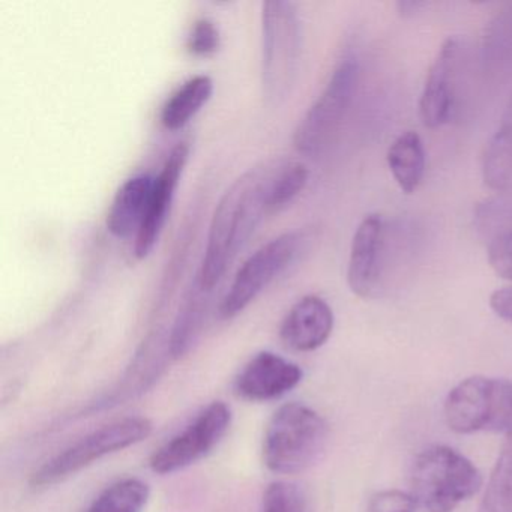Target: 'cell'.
<instances>
[{"label": "cell", "instance_id": "ffe728a7", "mask_svg": "<svg viewBox=\"0 0 512 512\" xmlns=\"http://www.w3.org/2000/svg\"><path fill=\"white\" fill-rule=\"evenodd\" d=\"M149 494V485L142 479H122L104 490L88 512H143Z\"/></svg>", "mask_w": 512, "mask_h": 512}, {"label": "cell", "instance_id": "52a82bcc", "mask_svg": "<svg viewBox=\"0 0 512 512\" xmlns=\"http://www.w3.org/2000/svg\"><path fill=\"white\" fill-rule=\"evenodd\" d=\"M151 433L152 424L146 418H125L104 425L35 470L32 485L46 487L64 481L106 455L143 442Z\"/></svg>", "mask_w": 512, "mask_h": 512}, {"label": "cell", "instance_id": "7a4b0ae2", "mask_svg": "<svg viewBox=\"0 0 512 512\" xmlns=\"http://www.w3.org/2000/svg\"><path fill=\"white\" fill-rule=\"evenodd\" d=\"M481 487L475 464L445 445L424 449L410 472V494L425 512H452Z\"/></svg>", "mask_w": 512, "mask_h": 512}, {"label": "cell", "instance_id": "ac0fdd59", "mask_svg": "<svg viewBox=\"0 0 512 512\" xmlns=\"http://www.w3.org/2000/svg\"><path fill=\"white\" fill-rule=\"evenodd\" d=\"M482 176L485 184L493 190L512 188V104L502 127L485 146Z\"/></svg>", "mask_w": 512, "mask_h": 512}, {"label": "cell", "instance_id": "6da1fadb", "mask_svg": "<svg viewBox=\"0 0 512 512\" xmlns=\"http://www.w3.org/2000/svg\"><path fill=\"white\" fill-rule=\"evenodd\" d=\"M301 161L269 160L239 176L223 194L209 226L197 283L211 292L263 218L289 205L307 185Z\"/></svg>", "mask_w": 512, "mask_h": 512}, {"label": "cell", "instance_id": "30bf717a", "mask_svg": "<svg viewBox=\"0 0 512 512\" xmlns=\"http://www.w3.org/2000/svg\"><path fill=\"white\" fill-rule=\"evenodd\" d=\"M460 62V40L448 38L440 47L428 70L421 100H419V116L422 124L431 130H436L451 121L455 98H457Z\"/></svg>", "mask_w": 512, "mask_h": 512}, {"label": "cell", "instance_id": "3957f363", "mask_svg": "<svg viewBox=\"0 0 512 512\" xmlns=\"http://www.w3.org/2000/svg\"><path fill=\"white\" fill-rule=\"evenodd\" d=\"M328 440L325 419L301 403L281 406L266 427L263 461L275 473L302 472L313 466Z\"/></svg>", "mask_w": 512, "mask_h": 512}, {"label": "cell", "instance_id": "e0dca14e", "mask_svg": "<svg viewBox=\"0 0 512 512\" xmlns=\"http://www.w3.org/2000/svg\"><path fill=\"white\" fill-rule=\"evenodd\" d=\"M212 92L214 82L211 77L205 74L191 77L164 104L161 124L170 131L181 130L211 100Z\"/></svg>", "mask_w": 512, "mask_h": 512}, {"label": "cell", "instance_id": "d6986e66", "mask_svg": "<svg viewBox=\"0 0 512 512\" xmlns=\"http://www.w3.org/2000/svg\"><path fill=\"white\" fill-rule=\"evenodd\" d=\"M478 512H512V433L506 434Z\"/></svg>", "mask_w": 512, "mask_h": 512}, {"label": "cell", "instance_id": "277c9868", "mask_svg": "<svg viewBox=\"0 0 512 512\" xmlns=\"http://www.w3.org/2000/svg\"><path fill=\"white\" fill-rule=\"evenodd\" d=\"M302 26L298 8L289 0L262 5V86L271 103H281L298 76Z\"/></svg>", "mask_w": 512, "mask_h": 512}, {"label": "cell", "instance_id": "5b68a950", "mask_svg": "<svg viewBox=\"0 0 512 512\" xmlns=\"http://www.w3.org/2000/svg\"><path fill=\"white\" fill-rule=\"evenodd\" d=\"M445 419L448 427L458 434L512 433L511 380L467 377L449 391Z\"/></svg>", "mask_w": 512, "mask_h": 512}, {"label": "cell", "instance_id": "4316f807", "mask_svg": "<svg viewBox=\"0 0 512 512\" xmlns=\"http://www.w3.org/2000/svg\"><path fill=\"white\" fill-rule=\"evenodd\" d=\"M425 7L424 2H398V13L403 17H410L418 13L419 8Z\"/></svg>", "mask_w": 512, "mask_h": 512}, {"label": "cell", "instance_id": "484cf974", "mask_svg": "<svg viewBox=\"0 0 512 512\" xmlns=\"http://www.w3.org/2000/svg\"><path fill=\"white\" fill-rule=\"evenodd\" d=\"M490 307L497 317L512 325V286L491 293Z\"/></svg>", "mask_w": 512, "mask_h": 512}, {"label": "cell", "instance_id": "603a6c76", "mask_svg": "<svg viewBox=\"0 0 512 512\" xmlns=\"http://www.w3.org/2000/svg\"><path fill=\"white\" fill-rule=\"evenodd\" d=\"M221 37L218 26L212 20L200 19L194 23L191 28L190 37H188V50L194 56L215 55L220 49Z\"/></svg>", "mask_w": 512, "mask_h": 512}, {"label": "cell", "instance_id": "8fae6325", "mask_svg": "<svg viewBox=\"0 0 512 512\" xmlns=\"http://www.w3.org/2000/svg\"><path fill=\"white\" fill-rule=\"evenodd\" d=\"M188 157H190L188 143H178L167 157L160 175L154 178L145 221L140 227V232L137 233L136 244H134V254L137 259L148 257L157 245L169 217L170 206L181 181L182 172L187 166Z\"/></svg>", "mask_w": 512, "mask_h": 512}, {"label": "cell", "instance_id": "9a60e30c", "mask_svg": "<svg viewBox=\"0 0 512 512\" xmlns=\"http://www.w3.org/2000/svg\"><path fill=\"white\" fill-rule=\"evenodd\" d=\"M152 187L154 178L149 175L134 176L119 187L106 221L107 230L113 236L121 239L137 236L145 221Z\"/></svg>", "mask_w": 512, "mask_h": 512}, {"label": "cell", "instance_id": "2e32d148", "mask_svg": "<svg viewBox=\"0 0 512 512\" xmlns=\"http://www.w3.org/2000/svg\"><path fill=\"white\" fill-rule=\"evenodd\" d=\"M386 163L403 193L412 194L424 181L427 158L421 137L413 131L401 133L389 146Z\"/></svg>", "mask_w": 512, "mask_h": 512}, {"label": "cell", "instance_id": "cb8c5ba5", "mask_svg": "<svg viewBox=\"0 0 512 512\" xmlns=\"http://www.w3.org/2000/svg\"><path fill=\"white\" fill-rule=\"evenodd\" d=\"M488 263L503 280L512 281V230L497 233L488 245Z\"/></svg>", "mask_w": 512, "mask_h": 512}, {"label": "cell", "instance_id": "4fadbf2b", "mask_svg": "<svg viewBox=\"0 0 512 512\" xmlns=\"http://www.w3.org/2000/svg\"><path fill=\"white\" fill-rule=\"evenodd\" d=\"M302 370L283 356L260 352L245 365L236 379V391L244 400L271 401L299 385Z\"/></svg>", "mask_w": 512, "mask_h": 512}, {"label": "cell", "instance_id": "9c48e42d", "mask_svg": "<svg viewBox=\"0 0 512 512\" xmlns=\"http://www.w3.org/2000/svg\"><path fill=\"white\" fill-rule=\"evenodd\" d=\"M232 422V410L223 401L209 404L187 428L164 443L151 458L160 475L175 473L202 460L221 442Z\"/></svg>", "mask_w": 512, "mask_h": 512}, {"label": "cell", "instance_id": "7c38bea8", "mask_svg": "<svg viewBox=\"0 0 512 512\" xmlns=\"http://www.w3.org/2000/svg\"><path fill=\"white\" fill-rule=\"evenodd\" d=\"M385 223L379 214H370L359 223L350 245L347 284L359 298H373L379 287Z\"/></svg>", "mask_w": 512, "mask_h": 512}, {"label": "cell", "instance_id": "5bb4252c", "mask_svg": "<svg viewBox=\"0 0 512 512\" xmlns=\"http://www.w3.org/2000/svg\"><path fill=\"white\" fill-rule=\"evenodd\" d=\"M334 329V313L325 299L316 295L299 299L280 328L284 346L295 352H313L322 347Z\"/></svg>", "mask_w": 512, "mask_h": 512}, {"label": "cell", "instance_id": "7402d4cb", "mask_svg": "<svg viewBox=\"0 0 512 512\" xmlns=\"http://www.w3.org/2000/svg\"><path fill=\"white\" fill-rule=\"evenodd\" d=\"M263 512H305V500L296 485L274 482L263 496Z\"/></svg>", "mask_w": 512, "mask_h": 512}, {"label": "cell", "instance_id": "44dd1931", "mask_svg": "<svg viewBox=\"0 0 512 512\" xmlns=\"http://www.w3.org/2000/svg\"><path fill=\"white\" fill-rule=\"evenodd\" d=\"M203 293H206V290L196 283V289L194 292L191 290L190 296L185 299L184 307L179 311L172 338H170V352L175 358L184 356V353L190 350L191 344L196 340L197 332L202 326L203 313H205Z\"/></svg>", "mask_w": 512, "mask_h": 512}, {"label": "cell", "instance_id": "8992f818", "mask_svg": "<svg viewBox=\"0 0 512 512\" xmlns=\"http://www.w3.org/2000/svg\"><path fill=\"white\" fill-rule=\"evenodd\" d=\"M358 79V62L343 59L296 127L293 145L299 154L317 157L334 142L352 106Z\"/></svg>", "mask_w": 512, "mask_h": 512}, {"label": "cell", "instance_id": "d4e9b609", "mask_svg": "<svg viewBox=\"0 0 512 512\" xmlns=\"http://www.w3.org/2000/svg\"><path fill=\"white\" fill-rule=\"evenodd\" d=\"M418 503L412 494L400 490H385L371 496L365 512H416Z\"/></svg>", "mask_w": 512, "mask_h": 512}, {"label": "cell", "instance_id": "ba28073f", "mask_svg": "<svg viewBox=\"0 0 512 512\" xmlns=\"http://www.w3.org/2000/svg\"><path fill=\"white\" fill-rule=\"evenodd\" d=\"M304 244L302 233H284L251 254L236 272L229 292L221 301V317L233 319L256 301L257 296L295 262Z\"/></svg>", "mask_w": 512, "mask_h": 512}]
</instances>
